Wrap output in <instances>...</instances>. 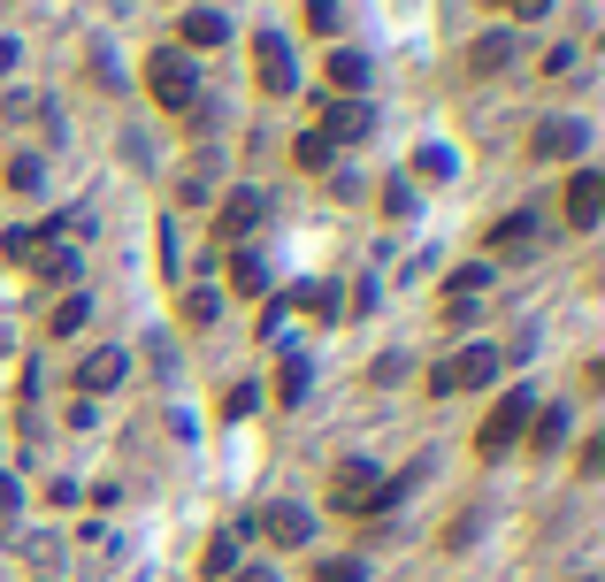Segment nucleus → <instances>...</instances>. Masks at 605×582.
Masks as SVG:
<instances>
[{"mask_svg":"<svg viewBox=\"0 0 605 582\" xmlns=\"http://www.w3.org/2000/svg\"><path fill=\"white\" fill-rule=\"evenodd\" d=\"M529 414H537V399H529V391H506V399L483 414V430H475V452H483V460L514 452V444H521V430H529Z\"/></svg>","mask_w":605,"mask_h":582,"instance_id":"nucleus-1","label":"nucleus"},{"mask_svg":"<svg viewBox=\"0 0 605 582\" xmlns=\"http://www.w3.org/2000/svg\"><path fill=\"white\" fill-rule=\"evenodd\" d=\"M147 85H153V100H161L169 116L199 100V69H192V54H176V46H161V54L147 62Z\"/></svg>","mask_w":605,"mask_h":582,"instance_id":"nucleus-2","label":"nucleus"},{"mask_svg":"<svg viewBox=\"0 0 605 582\" xmlns=\"http://www.w3.org/2000/svg\"><path fill=\"white\" fill-rule=\"evenodd\" d=\"M490 376H498V353H490V345H467V353H453V360L430 376V391H437V399H453V391H483Z\"/></svg>","mask_w":605,"mask_h":582,"instance_id":"nucleus-3","label":"nucleus"},{"mask_svg":"<svg viewBox=\"0 0 605 582\" xmlns=\"http://www.w3.org/2000/svg\"><path fill=\"white\" fill-rule=\"evenodd\" d=\"M253 69H261L269 93H300V69H292V39L284 31H261L253 39Z\"/></svg>","mask_w":605,"mask_h":582,"instance_id":"nucleus-4","label":"nucleus"},{"mask_svg":"<svg viewBox=\"0 0 605 582\" xmlns=\"http://www.w3.org/2000/svg\"><path fill=\"white\" fill-rule=\"evenodd\" d=\"M605 215V176L598 169H575L568 176V230H598Z\"/></svg>","mask_w":605,"mask_h":582,"instance_id":"nucleus-5","label":"nucleus"},{"mask_svg":"<svg viewBox=\"0 0 605 582\" xmlns=\"http://www.w3.org/2000/svg\"><path fill=\"white\" fill-rule=\"evenodd\" d=\"M261 529H269V545H284V552H300L306 537H314V514H306V506H292V498H277V506L261 514Z\"/></svg>","mask_w":605,"mask_h":582,"instance_id":"nucleus-6","label":"nucleus"},{"mask_svg":"<svg viewBox=\"0 0 605 582\" xmlns=\"http://www.w3.org/2000/svg\"><path fill=\"white\" fill-rule=\"evenodd\" d=\"M368 131H376V116H368V100H337V108L322 116V139H329V146H360Z\"/></svg>","mask_w":605,"mask_h":582,"instance_id":"nucleus-7","label":"nucleus"},{"mask_svg":"<svg viewBox=\"0 0 605 582\" xmlns=\"http://www.w3.org/2000/svg\"><path fill=\"white\" fill-rule=\"evenodd\" d=\"M529 146H537V161H575V153L591 146V131L560 116V123H537V139H529Z\"/></svg>","mask_w":605,"mask_h":582,"instance_id":"nucleus-8","label":"nucleus"},{"mask_svg":"<svg viewBox=\"0 0 605 582\" xmlns=\"http://www.w3.org/2000/svg\"><path fill=\"white\" fill-rule=\"evenodd\" d=\"M261 215H269V200H261V192H238V200H223V215H215V238L230 246V238H246Z\"/></svg>","mask_w":605,"mask_h":582,"instance_id":"nucleus-9","label":"nucleus"},{"mask_svg":"<svg viewBox=\"0 0 605 582\" xmlns=\"http://www.w3.org/2000/svg\"><path fill=\"white\" fill-rule=\"evenodd\" d=\"M123 376H131V353H123V345H108V353H93V360L77 368V384H85V391H116Z\"/></svg>","mask_w":605,"mask_h":582,"instance_id":"nucleus-10","label":"nucleus"},{"mask_svg":"<svg viewBox=\"0 0 605 582\" xmlns=\"http://www.w3.org/2000/svg\"><path fill=\"white\" fill-rule=\"evenodd\" d=\"M506 62H514V39H506V31H483V39L467 46V69H475V77H498Z\"/></svg>","mask_w":605,"mask_h":582,"instance_id":"nucleus-11","label":"nucleus"},{"mask_svg":"<svg viewBox=\"0 0 605 582\" xmlns=\"http://www.w3.org/2000/svg\"><path fill=\"white\" fill-rule=\"evenodd\" d=\"M238 552H246V521H238V529H223V537L207 545V560H199V568H207V575H238Z\"/></svg>","mask_w":605,"mask_h":582,"instance_id":"nucleus-12","label":"nucleus"},{"mask_svg":"<svg viewBox=\"0 0 605 582\" xmlns=\"http://www.w3.org/2000/svg\"><path fill=\"white\" fill-rule=\"evenodd\" d=\"M329 85H337V93H360V85H368V54L337 46V54H329Z\"/></svg>","mask_w":605,"mask_h":582,"instance_id":"nucleus-13","label":"nucleus"},{"mask_svg":"<svg viewBox=\"0 0 605 582\" xmlns=\"http://www.w3.org/2000/svg\"><path fill=\"white\" fill-rule=\"evenodd\" d=\"M537 238V215H506L490 238H483V254H514V246H529Z\"/></svg>","mask_w":605,"mask_h":582,"instance_id":"nucleus-14","label":"nucleus"},{"mask_svg":"<svg viewBox=\"0 0 605 582\" xmlns=\"http://www.w3.org/2000/svg\"><path fill=\"white\" fill-rule=\"evenodd\" d=\"M223 31H230V23H223L215 8H192V15H184V46H223Z\"/></svg>","mask_w":605,"mask_h":582,"instance_id":"nucleus-15","label":"nucleus"},{"mask_svg":"<svg viewBox=\"0 0 605 582\" xmlns=\"http://www.w3.org/2000/svg\"><path fill=\"white\" fill-rule=\"evenodd\" d=\"M85 314H93V299H85V291H69V299H54L46 330H54V337H69V330H85Z\"/></svg>","mask_w":605,"mask_h":582,"instance_id":"nucleus-16","label":"nucleus"},{"mask_svg":"<svg viewBox=\"0 0 605 582\" xmlns=\"http://www.w3.org/2000/svg\"><path fill=\"white\" fill-rule=\"evenodd\" d=\"M529 430H537V452H560V444H568V407H544V414H529Z\"/></svg>","mask_w":605,"mask_h":582,"instance_id":"nucleus-17","label":"nucleus"},{"mask_svg":"<svg viewBox=\"0 0 605 582\" xmlns=\"http://www.w3.org/2000/svg\"><path fill=\"white\" fill-rule=\"evenodd\" d=\"M31 269H39L46 284H69V277H77V254H69V246H46V254H31Z\"/></svg>","mask_w":605,"mask_h":582,"instance_id":"nucleus-18","label":"nucleus"},{"mask_svg":"<svg viewBox=\"0 0 605 582\" xmlns=\"http://www.w3.org/2000/svg\"><path fill=\"white\" fill-rule=\"evenodd\" d=\"M230 284H238V291H269V269H261V254H246V246H238V254H230Z\"/></svg>","mask_w":605,"mask_h":582,"instance_id":"nucleus-19","label":"nucleus"},{"mask_svg":"<svg viewBox=\"0 0 605 582\" xmlns=\"http://www.w3.org/2000/svg\"><path fill=\"white\" fill-rule=\"evenodd\" d=\"M306 31H314V39H337V31H345V8H337V0H306Z\"/></svg>","mask_w":605,"mask_h":582,"instance_id":"nucleus-20","label":"nucleus"},{"mask_svg":"<svg viewBox=\"0 0 605 582\" xmlns=\"http://www.w3.org/2000/svg\"><path fill=\"white\" fill-rule=\"evenodd\" d=\"M306 376H314V368L292 353V360H284V376H277V399H284V407H300V399H306Z\"/></svg>","mask_w":605,"mask_h":582,"instance_id":"nucleus-21","label":"nucleus"},{"mask_svg":"<svg viewBox=\"0 0 605 582\" xmlns=\"http://www.w3.org/2000/svg\"><path fill=\"white\" fill-rule=\"evenodd\" d=\"M215 314H223V299H215V291H184V322H192V330H207Z\"/></svg>","mask_w":605,"mask_h":582,"instance_id":"nucleus-22","label":"nucleus"},{"mask_svg":"<svg viewBox=\"0 0 605 582\" xmlns=\"http://www.w3.org/2000/svg\"><path fill=\"white\" fill-rule=\"evenodd\" d=\"M253 407H261V391H253V384H230V391H223V422H246Z\"/></svg>","mask_w":605,"mask_h":582,"instance_id":"nucleus-23","label":"nucleus"},{"mask_svg":"<svg viewBox=\"0 0 605 582\" xmlns=\"http://www.w3.org/2000/svg\"><path fill=\"white\" fill-rule=\"evenodd\" d=\"M292 153H300V169H329V153H337V146L322 139V131H306V139L292 146Z\"/></svg>","mask_w":605,"mask_h":582,"instance_id":"nucleus-24","label":"nucleus"},{"mask_svg":"<svg viewBox=\"0 0 605 582\" xmlns=\"http://www.w3.org/2000/svg\"><path fill=\"white\" fill-rule=\"evenodd\" d=\"M314 575H322V582H368V568H360V560H322Z\"/></svg>","mask_w":605,"mask_h":582,"instance_id":"nucleus-25","label":"nucleus"},{"mask_svg":"<svg viewBox=\"0 0 605 582\" xmlns=\"http://www.w3.org/2000/svg\"><path fill=\"white\" fill-rule=\"evenodd\" d=\"M414 169H422V176H453V153H445V146H422Z\"/></svg>","mask_w":605,"mask_h":582,"instance_id":"nucleus-26","label":"nucleus"},{"mask_svg":"<svg viewBox=\"0 0 605 582\" xmlns=\"http://www.w3.org/2000/svg\"><path fill=\"white\" fill-rule=\"evenodd\" d=\"M31 246H39V230H8V238H0L8 261H31Z\"/></svg>","mask_w":605,"mask_h":582,"instance_id":"nucleus-27","label":"nucleus"},{"mask_svg":"<svg viewBox=\"0 0 605 582\" xmlns=\"http://www.w3.org/2000/svg\"><path fill=\"white\" fill-rule=\"evenodd\" d=\"M483 291V261H467V269H453V299H475Z\"/></svg>","mask_w":605,"mask_h":582,"instance_id":"nucleus-28","label":"nucleus"},{"mask_svg":"<svg viewBox=\"0 0 605 582\" xmlns=\"http://www.w3.org/2000/svg\"><path fill=\"white\" fill-rule=\"evenodd\" d=\"M8 184H15V192H39L46 176H39V161H15V169H8Z\"/></svg>","mask_w":605,"mask_h":582,"instance_id":"nucleus-29","label":"nucleus"},{"mask_svg":"<svg viewBox=\"0 0 605 582\" xmlns=\"http://www.w3.org/2000/svg\"><path fill=\"white\" fill-rule=\"evenodd\" d=\"M483 8H506V15H544L552 0H483Z\"/></svg>","mask_w":605,"mask_h":582,"instance_id":"nucleus-30","label":"nucleus"},{"mask_svg":"<svg viewBox=\"0 0 605 582\" xmlns=\"http://www.w3.org/2000/svg\"><path fill=\"white\" fill-rule=\"evenodd\" d=\"M15 506H23V491H15V475H0V521H8Z\"/></svg>","mask_w":605,"mask_h":582,"instance_id":"nucleus-31","label":"nucleus"},{"mask_svg":"<svg viewBox=\"0 0 605 582\" xmlns=\"http://www.w3.org/2000/svg\"><path fill=\"white\" fill-rule=\"evenodd\" d=\"M230 582H277V575H269V568H238Z\"/></svg>","mask_w":605,"mask_h":582,"instance_id":"nucleus-32","label":"nucleus"}]
</instances>
